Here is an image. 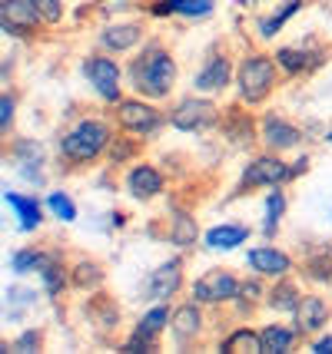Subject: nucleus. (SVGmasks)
I'll return each mask as SVG.
<instances>
[{
    "instance_id": "nucleus-1",
    "label": "nucleus",
    "mask_w": 332,
    "mask_h": 354,
    "mask_svg": "<svg viewBox=\"0 0 332 354\" xmlns=\"http://www.w3.org/2000/svg\"><path fill=\"white\" fill-rule=\"evenodd\" d=\"M130 80L143 96H166L176 83V60L163 46H146L137 60L130 63Z\"/></svg>"
},
{
    "instance_id": "nucleus-2",
    "label": "nucleus",
    "mask_w": 332,
    "mask_h": 354,
    "mask_svg": "<svg viewBox=\"0 0 332 354\" xmlns=\"http://www.w3.org/2000/svg\"><path fill=\"white\" fill-rule=\"evenodd\" d=\"M107 142H110V126L103 120H83L64 136L60 149L70 162H90L107 149Z\"/></svg>"
},
{
    "instance_id": "nucleus-3",
    "label": "nucleus",
    "mask_w": 332,
    "mask_h": 354,
    "mask_svg": "<svg viewBox=\"0 0 332 354\" xmlns=\"http://www.w3.org/2000/svg\"><path fill=\"white\" fill-rule=\"evenodd\" d=\"M276 66L279 63L272 60V57H246V60L239 63L236 70V83H239V96L246 100V103H263L272 90V83H276Z\"/></svg>"
},
{
    "instance_id": "nucleus-4",
    "label": "nucleus",
    "mask_w": 332,
    "mask_h": 354,
    "mask_svg": "<svg viewBox=\"0 0 332 354\" xmlns=\"http://www.w3.org/2000/svg\"><path fill=\"white\" fill-rule=\"evenodd\" d=\"M239 281L233 272H226V268H213V272H206L193 281V301H200V305H220V301H233L239 295Z\"/></svg>"
},
{
    "instance_id": "nucleus-5",
    "label": "nucleus",
    "mask_w": 332,
    "mask_h": 354,
    "mask_svg": "<svg viewBox=\"0 0 332 354\" xmlns=\"http://www.w3.org/2000/svg\"><path fill=\"white\" fill-rule=\"evenodd\" d=\"M216 116H220V109L213 100H200V96H186V100H180L176 109L170 113V123L176 129H183V133H203L209 126H216Z\"/></svg>"
},
{
    "instance_id": "nucleus-6",
    "label": "nucleus",
    "mask_w": 332,
    "mask_h": 354,
    "mask_svg": "<svg viewBox=\"0 0 332 354\" xmlns=\"http://www.w3.org/2000/svg\"><path fill=\"white\" fill-rule=\"evenodd\" d=\"M116 123L123 126V133H130V136H150L166 123V116L143 100H123L116 106Z\"/></svg>"
},
{
    "instance_id": "nucleus-7",
    "label": "nucleus",
    "mask_w": 332,
    "mask_h": 354,
    "mask_svg": "<svg viewBox=\"0 0 332 354\" xmlns=\"http://www.w3.org/2000/svg\"><path fill=\"white\" fill-rule=\"evenodd\" d=\"M83 73L94 83V90L107 100V103H116L120 100V66L110 60V57H87L83 63Z\"/></svg>"
},
{
    "instance_id": "nucleus-8",
    "label": "nucleus",
    "mask_w": 332,
    "mask_h": 354,
    "mask_svg": "<svg viewBox=\"0 0 332 354\" xmlns=\"http://www.w3.org/2000/svg\"><path fill=\"white\" fill-rule=\"evenodd\" d=\"M292 176V169L286 166L283 159H276V156H259V159H253L250 166H246V172H243V183L250 185H279L286 183Z\"/></svg>"
},
{
    "instance_id": "nucleus-9",
    "label": "nucleus",
    "mask_w": 332,
    "mask_h": 354,
    "mask_svg": "<svg viewBox=\"0 0 332 354\" xmlns=\"http://www.w3.org/2000/svg\"><path fill=\"white\" fill-rule=\"evenodd\" d=\"M0 20H3L7 33H24L33 30L37 24H44V17L37 14V7L30 0H3L0 3Z\"/></svg>"
},
{
    "instance_id": "nucleus-10",
    "label": "nucleus",
    "mask_w": 332,
    "mask_h": 354,
    "mask_svg": "<svg viewBox=\"0 0 332 354\" xmlns=\"http://www.w3.org/2000/svg\"><path fill=\"white\" fill-rule=\"evenodd\" d=\"M292 318H296V331L299 335H313V331H319L322 324L329 322V305L319 295H306L299 301V308L292 311Z\"/></svg>"
},
{
    "instance_id": "nucleus-11",
    "label": "nucleus",
    "mask_w": 332,
    "mask_h": 354,
    "mask_svg": "<svg viewBox=\"0 0 332 354\" xmlns=\"http://www.w3.org/2000/svg\"><path fill=\"white\" fill-rule=\"evenodd\" d=\"M127 189H130V196H133V199H153V196L163 192V176H159L153 166L140 162V166H133V169H130Z\"/></svg>"
},
{
    "instance_id": "nucleus-12",
    "label": "nucleus",
    "mask_w": 332,
    "mask_h": 354,
    "mask_svg": "<svg viewBox=\"0 0 332 354\" xmlns=\"http://www.w3.org/2000/svg\"><path fill=\"white\" fill-rule=\"evenodd\" d=\"M146 285H150L146 292L153 295V298H170V295H173L176 288L183 285V262H180V259L163 262L157 272L150 275V281H146Z\"/></svg>"
},
{
    "instance_id": "nucleus-13",
    "label": "nucleus",
    "mask_w": 332,
    "mask_h": 354,
    "mask_svg": "<svg viewBox=\"0 0 332 354\" xmlns=\"http://www.w3.org/2000/svg\"><path fill=\"white\" fill-rule=\"evenodd\" d=\"M299 139L302 133L292 123H286L279 116H266L263 120V142L272 146V149H292V146H299Z\"/></svg>"
},
{
    "instance_id": "nucleus-14",
    "label": "nucleus",
    "mask_w": 332,
    "mask_h": 354,
    "mask_svg": "<svg viewBox=\"0 0 332 354\" xmlns=\"http://www.w3.org/2000/svg\"><path fill=\"white\" fill-rule=\"evenodd\" d=\"M229 80H233V63L226 60V57H213V60L200 70V77H196V90L220 93V90L229 86Z\"/></svg>"
},
{
    "instance_id": "nucleus-15",
    "label": "nucleus",
    "mask_w": 332,
    "mask_h": 354,
    "mask_svg": "<svg viewBox=\"0 0 332 354\" xmlns=\"http://www.w3.org/2000/svg\"><path fill=\"white\" fill-rule=\"evenodd\" d=\"M143 40V27L140 24H113L100 33V46H107L113 53H123V50H133V46Z\"/></svg>"
},
{
    "instance_id": "nucleus-16",
    "label": "nucleus",
    "mask_w": 332,
    "mask_h": 354,
    "mask_svg": "<svg viewBox=\"0 0 332 354\" xmlns=\"http://www.w3.org/2000/svg\"><path fill=\"white\" fill-rule=\"evenodd\" d=\"M250 265H253L259 275H286L289 268H292V259L279 252V248L272 245H263V248H253L250 252Z\"/></svg>"
},
{
    "instance_id": "nucleus-17",
    "label": "nucleus",
    "mask_w": 332,
    "mask_h": 354,
    "mask_svg": "<svg viewBox=\"0 0 332 354\" xmlns=\"http://www.w3.org/2000/svg\"><path fill=\"white\" fill-rule=\"evenodd\" d=\"M170 328H173V338L180 341V344H186L190 338L200 335V328H203V315H200V308H196L193 301H186V305L173 308V322H170Z\"/></svg>"
},
{
    "instance_id": "nucleus-18",
    "label": "nucleus",
    "mask_w": 332,
    "mask_h": 354,
    "mask_svg": "<svg viewBox=\"0 0 332 354\" xmlns=\"http://www.w3.org/2000/svg\"><path fill=\"white\" fill-rule=\"evenodd\" d=\"M170 322H173V308H170V305H153V308L140 318L137 331H133V338L153 344V338H159V331H163Z\"/></svg>"
},
{
    "instance_id": "nucleus-19",
    "label": "nucleus",
    "mask_w": 332,
    "mask_h": 354,
    "mask_svg": "<svg viewBox=\"0 0 332 354\" xmlns=\"http://www.w3.org/2000/svg\"><path fill=\"white\" fill-rule=\"evenodd\" d=\"M296 328H286V324H269L259 331V341H263V354H283L296 344Z\"/></svg>"
},
{
    "instance_id": "nucleus-20",
    "label": "nucleus",
    "mask_w": 332,
    "mask_h": 354,
    "mask_svg": "<svg viewBox=\"0 0 332 354\" xmlns=\"http://www.w3.org/2000/svg\"><path fill=\"white\" fill-rule=\"evenodd\" d=\"M246 239H250V232L243 229V225H216V229L206 232V245L220 248V252H226V248H239Z\"/></svg>"
},
{
    "instance_id": "nucleus-21",
    "label": "nucleus",
    "mask_w": 332,
    "mask_h": 354,
    "mask_svg": "<svg viewBox=\"0 0 332 354\" xmlns=\"http://www.w3.org/2000/svg\"><path fill=\"white\" fill-rule=\"evenodd\" d=\"M269 308L272 311H292L299 308V301H302V295L299 288H296V281H279V285H272V292H269Z\"/></svg>"
},
{
    "instance_id": "nucleus-22",
    "label": "nucleus",
    "mask_w": 332,
    "mask_h": 354,
    "mask_svg": "<svg viewBox=\"0 0 332 354\" xmlns=\"http://www.w3.org/2000/svg\"><path fill=\"white\" fill-rule=\"evenodd\" d=\"M200 239V229H196V218L190 212H183V209H176L173 212V225H170V242L173 245H193Z\"/></svg>"
},
{
    "instance_id": "nucleus-23",
    "label": "nucleus",
    "mask_w": 332,
    "mask_h": 354,
    "mask_svg": "<svg viewBox=\"0 0 332 354\" xmlns=\"http://www.w3.org/2000/svg\"><path fill=\"white\" fill-rule=\"evenodd\" d=\"M3 199L14 205V212L20 216V229L24 232H33L37 225H40V205L33 199H27V196H17V192H7Z\"/></svg>"
},
{
    "instance_id": "nucleus-24",
    "label": "nucleus",
    "mask_w": 332,
    "mask_h": 354,
    "mask_svg": "<svg viewBox=\"0 0 332 354\" xmlns=\"http://www.w3.org/2000/svg\"><path fill=\"white\" fill-rule=\"evenodd\" d=\"M222 351L226 354H256L263 351V341H259V331H250V328H239L229 338L222 341Z\"/></svg>"
},
{
    "instance_id": "nucleus-25",
    "label": "nucleus",
    "mask_w": 332,
    "mask_h": 354,
    "mask_svg": "<svg viewBox=\"0 0 332 354\" xmlns=\"http://www.w3.org/2000/svg\"><path fill=\"white\" fill-rule=\"evenodd\" d=\"M157 14H186V17H206L213 10L209 0H163L153 7Z\"/></svg>"
},
{
    "instance_id": "nucleus-26",
    "label": "nucleus",
    "mask_w": 332,
    "mask_h": 354,
    "mask_svg": "<svg viewBox=\"0 0 332 354\" xmlns=\"http://www.w3.org/2000/svg\"><path fill=\"white\" fill-rule=\"evenodd\" d=\"M70 281H73L77 288H96V285H103V268H100L94 259H83V262L70 272Z\"/></svg>"
},
{
    "instance_id": "nucleus-27",
    "label": "nucleus",
    "mask_w": 332,
    "mask_h": 354,
    "mask_svg": "<svg viewBox=\"0 0 332 354\" xmlns=\"http://www.w3.org/2000/svg\"><path fill=\"white\" fill-rule=\"evenodd\" d=\"M283 212H286V199H283V192L276 189V192L266 199V222H263V232H266V235H272V232H276V225H279Z\"/></svg>"
},
{
    "instance_id": "nucleus-28",
    "label": "nucleus",
    "mask_w": 332,
    "mask_h": 354,
    "mask_svg": "<svg viewBox=\"0 0 332 354\" xmlns=\"http://www.w3.org/2000/svg\"><path fill=\"white\" fill-rule=\"evenodd\" d=\"M40 275H44V285H47L50 295H57L60 288H64V268H60V262L57 259H44V265H40Z\"/></svg>"
},
{
    "instance_id": "nucleus-29",
    "label": "nucleus",
    "mask_w": 332,
    "mask_h": 354,
    "mask_svg": "<svg viewBox=\"0 0 332 354\" xmlns=\"http://www.w3.org/2000/svg\"><path fill=\"white\" fill-rule=\"evenodd\" d=\"M296 10H299V0L286 3V7H283V10H279L276 17H263V24H259V33H263V37H272V33L279 30V27L286 24V20H289V17L296 14Z\"/></svg>"
},
{
    "instance_id": "nucleus-30",
    "label": "nucleus",
    "mask_w": 332,
    "mask_h": 354,
    "mask_svg": "<svg viewBox=\"0 0 332 354\" xmlns=\"http://www.w3.org/2000/svg\"><path fill=\"white\" fill-rule=\"evenodd\" d=\"M276 63L283 66L286 73H302V70H306V57H302L299 50H292V46L276 50Z\"/></svg>"
},
{
    "instance_id": "nucleus-31",
    "label": "nucleus",
    "mask_w": 332,
    "mask_h": 354,
    "mask_svg": "<svg viewBox=\"0 0 332 354\" xmlns=\"http://www.w3.org/2000/svg\"><path fill=\"white\" fill-rule=\"evenodd\" d=\"M47 205L53 209V216H60L64 222H73V218H77V205H73L70 196H64V192H50Z\"/></svg>"
},
{
    "instance_id": "nucleus-32",
    "label": "nucleus",
    "mask_w": 332,
    "mask_h": 354,
    "mask_svg": "<svg viewBox=\"0 0 332 354\" xmlns=\"http://www.w3.org/2000/svg\"><path fill=\"white\" fill-rule=\"evenodd\" d=\"M37 14L44 17V24H60L64 20V3L60 0H30Z\"/></svg>"
},
{
    "instance_id": "nucleus-33",
    "label": "nucleus",
    "mask_w": 332,
    "mask_h": 354,
    "mask_svg": "<svg viewBox=\"0 0 332 354\" xmlns=\"http://www.w3.org/2000/svg\"><path fill=\"white\" fill-rule=\"evenodd\" d=\"M44 259H47V255H40V252H30V248H24V252H17V255H14V272H30V268H37V272H40Z\"/></svg>"
},
{
    "instance_id": "nucleus-34",
    "label": "nucleus",
    "mask_w": 332,
    "mask_h": 354,
    "mask_svg": "<svg viewBox=\"0 0 332 354\" xmlns=\"http://www.w3.org/2000/svg\"><path fill=\"white\" fill-rule=\"evenodd\" d=\"M236 298L243 301V308H250V305H256V301L263 298V285H259V281H243Z\"/></svg>"
},
{
    "instance_id": "nucleus-35",
    "label": "nucleus",
    "mask_w": 332,
    "mask_h": 354,
    "mask_svg": "<svg viewBox=\"0 0 332 354\" xmlns=\"http://www.w3.org/2000/svg\"><path fill=\"white\" fill-rule=\"evenodd\" d=\"M10 123H14V96H3L0 100V129L7 133Z\"/></svg>"
},
{
    "instance_id": "nucleus-36",
    "label": "nucleus",
    "mask_w": 332,
    "mask_h": 354,
    "mask_svg": "<svg viewBox=\"0 0 332 354\" xmlns=\"http://www.w3.org/2000/svg\"><path fill=\"white\" fill-rule=\"evenodd\" d=\"M37 348H40V335H37V331H27V335L14 344V351H37Z\"/></svg>"
},
{
    "instance_id": "nucleus-37",
    "label": "nucleus",
    "mask_w": 332,
    "mask_h": 354,
    "mask_svg": "<svg viewBox=\"0 0 332 354\" xmlns=\"http://www.w3.org/2000/svg\"><path fill=\"white\" fill-rule=\"evenodd\" d=\"M313 351H316V354H332V335H326V338H319L316 344H313Z\"/></svg>"
},
{
    "instance_id": "nucleus-38",
    "label": "nucleus",
    "mask_w": 332,
    "mask_h": 354,
    "mask_svg": "<svg viewBox=\"0 0 332 354\" xmlns=\"http://www.w3.org/2000/svg\"><path fill=\"white\" fill-rule=\"evenodd\" d=\"M329 139H332V133H329Z\"/></svg>"
}]
</instances>
